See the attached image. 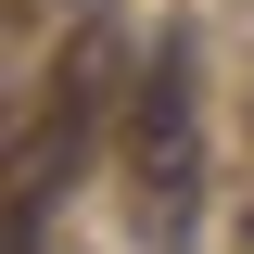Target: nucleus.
Here are the masks:
<instances>
[{
	"instance_id": "nucleus-1",
	"label": "nucleus",
	"mask_w": 254,
	"mask_h": 254,
	"mask_svg": "<svg viewBox=\"0 0 254 254\" xmlns=\"http://www.w3.org/2000/svg\"><path fill=\"white\" fill-rule=\"evenodd\" d=\"M140 89V38L115 26V13H89V26L64 38L51 89H38L26 140H13V229H51V190H76V165H89V140L115 127V102Z\"/></svg>"
},
{
	"instance_id": "nucleus-2",
	"label": "nucleus",
	"mask_w": 254,
	"mask_h": 254,
	"mask_svg": "<svg viewBox=\"0 0 254 254\" xmlns=\"http://www.w3.org/2000/svg\"><path fill=\"white\" fill-rule=\"evenodd\" d=\"M203 216V89H190V51H140V89H127V229L140 254H190Z\"/></svg>"
}]
</instances>
